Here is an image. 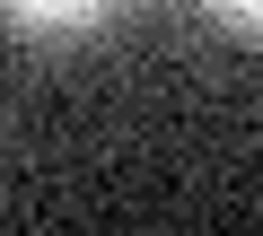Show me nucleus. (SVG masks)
I'll use <instances>...</instances> for the list:
<instances>
[{"label": "nucleus", "mask_w": 263, "mask_h": 236, "mask_svg": "<svg viewBox=\"0 0 263 236\" xmlns=\"http://www.w3.org/2000/svg\"><path fill=\"white\" fill-rule=\"evenodd\" d=\"M0 27H9V35H27V44H88V35H105V27H114V9H105V0H70V9L9 0V9H0Z\"/></svg>", "instance_id": "1"}, {"label": "nucleus", "mask_w": 263, "mask_h": 236, "mask_svg": "<svg viewBox=\"0 0 263 236\" xmlns=\"http://www.w3.org/2000/svg\"><path fill=\"white\" fill-rule=\"evenodd\" d=\"M211 27H228V35H254V27H263V9H254V0H211Z\"/></svg>", "instance_id": "2"}]
</instances>
